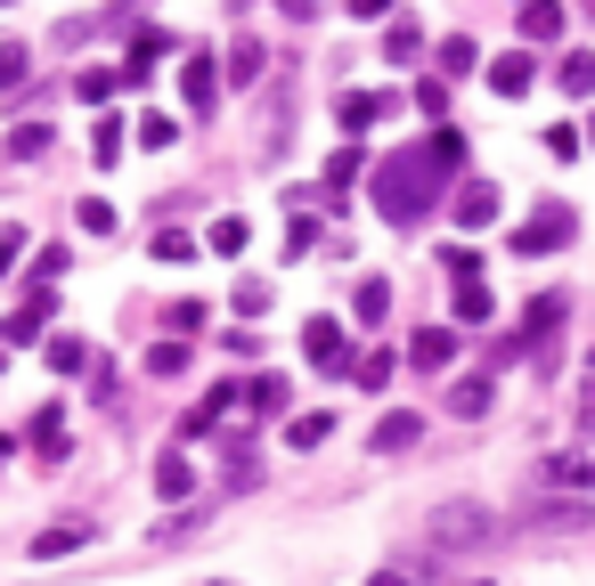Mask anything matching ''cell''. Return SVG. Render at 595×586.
Segmentation results:
<instances>
[{
	"label": "cell",
	"instance_id": "1",
	"mask_svg": "<svg viewBox=\"0 0 595 586\" xmlns=\"http://www.w3.org/2000/svg\"><path fill=\"white\" fill-rule=\"evenodd\" d=\"M441 196H448V163L433 146H392V155L376 163V213L392 228H416Z\"/></svg>",
	"mask_w": 595,
	"mask_h": 586
},
{
	"label": "cell",
	"instance_id": "2",
	"mask_svg": "<svg viewBox=\"0 0 595 586\" xmlns=\"http://www.w3.org/2000/svg\"><path fill=\"white\" fill-rule=\"evenodd\" d=\"M571 237H580V213H571V204H539V213L515 228V253H522V261H539V253H563Z\"/></svg>",
	"mask_w": 595,
	"mask_h": 586
},
{
	"label": "cell",
	"instance_id": "3",
	"mask_svg": "<svg viewBox=\"0 0 595 586\" xmlns=\"http://www.w3.org/2000/svg\"><path fill=\"white\" fill-rule=\"evenodd\" d=\"M489 538H498V530H489V513H482V506H441V513H433V546L474 554V546H489Z\"/></svg>",
	"mask_w": 595,
	"mask_h": 586
},
{
	"label": "cell",
	"instance_id": "4",
	"mask_svg": "<svg viewBox=\"0 0 595 586\" xmlns=\"http://www.w3.org/2000/svg\"><path fill=\"white\" fill-rule=\"evenodd\" d=\"M302 359L326 367V375H343V367H359V350H351V334H343L335 318H311L302 326Z\"/></svg>",
	"mask_w": 595,
	"mask_h": 586
},
{
	"label": "cell",
	"instance_id": "5",
	"mask_svg": "<svg viewBox=\"0 0 595 586\" xmlns=\"http://www.w3.org/2000/svg\"><path fill=\"white\" fill-rule=\"evenodd\" d=\"M285 400H294V383H285V375H253V383H237V408L253 415V424L285 415Z\"/></svg>",
	"mask_w": 595,
	"mask_h": 586
},
{
	"label": "cell",
	"instance_id": "6",
	"mask_svg": "<svg viewBox=\"0 0 595 586\" xmlns=\"http://www.w3.org/2000/svg\"><path fill=\"white\" fill-rule=\"evenodd\" d=\"M180 98H188L196 115H213V98H220V66H213L204 50H188V57H180Z\"/></svg>",
	"mask_w": 595,
	"mask_h": 586
},
{
	"label": "cell",
	"instance_id": "7",
	"mask_svg": "<svg viewBox=\"0 0 595 586\" xmlns=\"http://www.w3.org/2000/svg\"><path fill=\"white\" fill-rule=\"evenodd\" d=\"M229 415H237V383H213V391H204V400L188 408V424H180V432L204 440V432H220V424H229Z\"/></svg>",
	"mask_w": 595,
	"mask_h": 586
},
{
	"label": "cell",
	"instance_id": "8",
	"mask_svg": "<svg viewBox=\"0 0 595 586\" xmlns=\"http://www.w3.org/2000/svg\"><path fill=\"white\" fill-rule=\"evenodd\" d=\"M155 57H172V33H163V25H139V33H131V66H122V82L139 90V82L155 74Z\"/></svg>",
	"mask_w": 595,
	"mask_h": 586
},
{
	"label": "cell",
	"instance_id": "9",
	"mask_svg": "<svg viewBox=\"0 0 595 586\" xmlns=\"http://www.w3.org/2000/svg\"><path fill=\"white\" fill-rule=\"evenodd\" d=\"M416 440H424V415H408V408H392V415H383L376 432H367V448H376V456H392V448H416Z\"/></svg>",
	"mask_w": 595,
	"mask_h": 586
},
{
	"label": "cell",
	"instance_id": "10",
	"mask_svg": "<svg viewBox=\"0 0 595 586\" xmlns=\"http://www.w3.org/2000/svg\"><path fill=\"white\" fill-rule=\"evenodd\" d=\"M530 82H539V66H530V50H506V57H489V90H498V98H522Z\"/></svg>",
	"mask_w": 595,
	"mask_h": 586
},
{
	"label": "cell",
	"instance_id": "11",
	"mask_svg": "<svg viewBox=\"0 0 595 586\" xmlns=\"http://www.w3.org/2000/svg\"><path fill=\"white\" fill-rule=\"evenodd\" d=\"M448 204H457V228H489V220H498V187H489V180H465Z\"/></svg>",
	"mask_w": 595,
	"mask_h": 586
},
{
	"label": "cell",
	"instance_id": "12",
	"mask_svg": "<svg viewBox=\"0 0 595 586\" xmlns=\"http://www.w3.org/2000/svg\"><path fill=\"white\" fill-rule=\"evenodd\" d=\"M448 359H457V334H448V326H424L416 343H408V367H424V375L448 367Z\"/></svg>",
	"mask_w": 595,
	"mask_h": 586
},
{
	"label": "cell",
	"instance_id": "13",
	"mask_svg": "<svg viewBox=\"0 0 595 586\" xmlns=\"http://www.w3.org/2000/svg\"><path fill=\"white\" fill-rule=\"evenodd\" d=\"M90 538H98V530H90V521H57V530H41V538H33V562H57V554H74V546H90Z\"/></svg>",
	"mask_w": 595,
	"mask_h": 586
},
{
	"label": "cell",
	"instance_id": "14",
	"mask_svg": "<svg viewBox=\"0 0 595 586\" xmlns=\"http://www.w3.org/2000/svg\"><path fill=\"white\" fill-rule=\"evenodd\" d=\"M367 172V155L359 146H343V155H326V213H343V187H351Z\"/></svg>",
	"mask_w": 595,
	"mask_h": 586
},
{
	"label": "cell",
	"instance_id": "15",
	"mask_svg": "<svg viewBox=\"0 0 595 586\" xmlns=\"http://www.w3.org/2000/svg\"><path fill=\"white\" fill-rule=\"evenodd\" d=\"M25 440H33L41 456H66V408H41L33 424H25Z\"/></svg>",
	"mask_w": 595,
	"mask_h": 586
},
{
	"label": "cell",
	"instance_id": "16",
	"mask_svg": "<svg viewBox=\"0 0 595 586\" xmlns=\"http://www.w3.org/2000/svg\"><path fill=\"white\" fill-rule=\"evenodd\" d=\"M188 489H196V465H188V456H155V497H172V506H180Z\"/></svg>",
	"mask_w": 595,
	"mask_h": 586
},
{
	"label": "cell",
	"instance_id": "17",
	"mask_svg": "<svg viewBox=\"0 0 595 586\" xmlns=\"http://www.w3.org/2000/svg\"><path fill=\"white\" fill-rule=\"evenodd\" d=\"M433 57H441V66H433L441 82H457V74H474V66H482V50H474V41H465V33H448V41H441Z\"/></svg>",
	"mask_w": 595,
	"mask_h": 586
},
{
	"label": "cell",
	"instance_id": "18",
	"mask_svg": "<svg viewBox=\"0 0 595 586\" xmlns=\"http://www.w3.org/2000/svg\"><path fill=\"white\" fill-rule=\"evenodd\" d=\"M351 310H359V326H383V318H392V285H383V278H359Z\"/></svg>",
	"mask_w": 595,
	"mask_h": 586
},
{
	"label": "cell",
	"instance_id": "19",
	"mask_svg": "<svg viewBox=\"0 0 595 586\" xmlns=\"http://www.w3.org/2000/svg\"><path fill=\"white\" fill-rule=\"evenodd\" d=\"M122 131H131L122 115H98V131H90V163H98V172H107V163H122Z\"/></svg>",
	"mask_w": 595,
	"mask_h": 586
},
{
	"label": "cell",
	"instance_id": "20",
	"mask_svg": "<svg viewBox=\"0 0 595 586\" xmlns=\"http://www.w3.org/2000/svg\"><path fill=\"white\" fill-rule=\"evenodd\" d=\"M204 245H213V253H245V245H253V228H245V213H220L213 228H204Z\"/></svg>",
	"mask_w": 595,
	"mask_h": 586
},
{
	"label": "cell",
	"instance_id": "21",
	"mask_svg": "<svg viewBox=\"0 0 595 586\" xmlns=\"http://www.w3.org/2000/svg\"><path fill=\"white\" fill-rule=\"evenodd\" d=\"M41 359H50L57 375H82V367H90V343H74V334H50V343H41Z\"/></svg>",
	"mask_w": 595,
	"mask_h": 586
},
{
	"label": "cell",
	"instance_id": "22",
	"mask_svg": "<svg viewBox=\"0 0 595 586\" xmlns=\"http://www.w3.org/2000/svg\"><path fill=\"white\" fill-rule=\"evenodd\" d=\"M522 41H563V9L555 0H530L522 9Z\"/></svg>",
	"mask_w": 595,
	"mask_h": 586
},
{
	"label": "cell",
	"instance_id": "23",
	"mask_svg": "<svg viewBox=\"0 0 595 586\" xmlns=\"http://www.w3.org/2000/svg\"><path fill=\"white\" fill-rule=\"evenodd\" d=\"M547 480L555 489H595V456H547Z\"/></svg>",
	"mask_w": 595,
	"mask_h": 586
},
{
	"label": "cell",
	"instance_id": "24",
	"mask_svg": "<svg viewBox=\"0 0 595 586\" xmlns=\"http://www.w3.org/2000/svg\"><path fill=\"white\" fill-rule=\"evenodd\" d=\"M115 82H122V66H90V74H74V98H82V107H107Z\"/></svg>",
	"mask_w": 595,
	"mask_h": 586
},
{
	"label": "cell",
	"instance_id": "25",
	"mask_svg": "<svg viewBox=\"0 0 595 586\" xmlns=\"http://www.w3.org/2000/svg\"><path fill=\"white\" fill-rule=\"evenodd\" d=\"M261 66H270V57H261V41H253V33H237V50H229V82H261Z\"/></svg>",
	"mask_w": 595,
	"mask_h": 586
},
{
	"label": "cell",
	"instance_id": "26",
	"mask_svg": "<svg viewBox=\"0 0 595 586\" xmlns=\"http://www.w3.org/2000/svg\"><path fill=\"white\" fill-rule=\"evenodd\" d=\"M489 310H498V302H489V285L474 278V285H457V326H489Z\"/></svg>",
	"mask_w": 595,
	"mask_h": 586
},
{
	"label": "cell",
	"instance_id": "27",
	"mask_svg": "<svg viewBox=\"0 0 595 586\" xmlns=\"http://www.w3.org/2000/svg\"><path fill=\"white\" fill-rule=\"evenodd\" d=\"M335 432V415H285V448H318Z\"/></svg>",
	"mask_w": 595,
	"mask_h": 586
},
{
	"label": "cell",
	"instance_id": "28",
	"mask_svg": "<svg viewBox=\"0 0 595 586\" xmlns=\"http://www.w3.org/2000/svg\"><path fill=\"white\" fill-rule=\"evenodd\" d=\"M163 326H172V343H188L196 326H213V310H204V302H172V310H163Z\"/></svg>",
	"mask_w": 595,
	"mask_h": 586
},
{
	"label": "cell",
	"instance_id": "29",
	"mask_svg": "<svg viewBox=\"0 0 595 586\" xmlns=\"http://www.w3.org/2000/svg\"><path fill=\"white\" fill-rule=\"evenodd\" d=\"M9 155H17V163H33V155H50V122H17V139H9Z\"/></svg>",
	"mask_w": 595,
	"mask_h": 586
},
{
	"label": "cell",
	"instance_id": "30",
	"mask_svg": "<svg viewBox=\"0 0 595 586\" xmlns=\"http://www.w3.org/2000/svg\"><path fill=\"white\" fill-rule=\"evenodd\" d=\"M229 302H237V318H261V310H270V278H237Z\"/></svg>",
	"mask_w": 595,
	"mask_h": 586
},
{
	"label": "cell",
	"instance_id": "31",
	"mask_svg": "<svg viewBox=\"0 0 595 586\" xmlns=\"http://www.w3.org/2000/svg\"><path fill=\"white\" fill-rule=\"evenodd\" d=\"M335 115H343V131H367V122H376V115H383V98H367V90H351V98H343V107H335Z\"/></svg>",
	"mask_w": 595,
	"mask_h": 586
},
{
	"label": "cell",
	"instance_id": "32",
	"mask_svg": "<svg viewBox=\"0 0 595 586\" xmlns=\"http://www.w3.org/2000/svg\"><path fill=\"white\" fill-rule=\"evenodd\" d=\"M448 408H457V415H482V408H489V375H465V383L448 391Z\"/></svg>",
	"mask_w": 595,
	"mask_h": 586
},
{
	"label": "cell",
	"instance_id": "33",
	"mask_svg": "<svg viewBox=\"0 0 595 586\" xmlns=\"http://www.w3.org/2000/svg\"><path fill=\"white\" fill-rule=\"evenodd\" d=\"M25 74H33V57L17 41H0V90H25Z\"/></svg>",
	"mask_w": 595,
	"mask_h": 586
},
{
	"label": "cell",
	"instance_id": "34",
	"mask_svg": "<svg viewBox=\"0 0 595 586\" xmlns=\"http://www.w3.org/2000/svg\"><path fill=\"white\" fill-rule=\"evenodd\" d=\"M555 82H563L571 98H595V57H563V74H555Z\"/></svg>",
	"mask_w": 595,
	"mask_h": 586
},
{
	"label": "cell",
	"instance_id": "35",
	"mask_svg": "<svg viewBox=\"0 0 595 586\" xmlns=\"http://www.w3.org/2000/svg\"><path fill=\"white\" fill-rule=\"evenodd\" d=\"M74 220L90 228V237H107V228H115V204H107V196H82V204H74Z\"/></svg>",
	"mask_w": 595,
	"mask_h": 586
},
{
	"label": "cell",
	"instance_id": "36",
	"mask_svg": "<svg viewBox=\"0 0 595 586\" xmlns=\"http://www.w3.org/2000/svg\"><path fill=\"white\" fill-rule=\"evenodd\" d=\"M383 50H392V57H416V50H424L416 17H392V33H383Z\"/></svg>",
	"mask_w": 595,
	"mask_h": 586
},
{
	"label": "cell",
	"instance_id": "37",
	"mask_svg": "<svg viewBox=\"0 0 595 586\" xmlns=\"http://www.w3.org/2000/svg\"><path fill=\"white\" fill-rule=\"evenodd\" d=\"M148 375H188V343H155L148 350Z\"/></svg>",
	"mask_w": 595,
	"mask_h": 586
},
{
	"label": "cell",
	"instance_id": "38",
	"mask_svg": "<svg viewBox=\"0 0 595 586\" xmlns=\"http://www.w3.org/2000/svg\"><path fill=\"white\" fill-rule=\"evenodd\" d=\"M155 261H196V237H188V228H163V237H155Z\"/></svg>",
	"mask_w": 595,
	"mask_h": 586
},
{
	"label": "cell",
	"instance_id": "39",
	"mask_svg": "<svg viewBox=\"0 0 595 586\" xmlns=\"http://www.w3.org/2000/svg\"><path fill=\"white\" fill-rule=\"evenodd\" d=\"M351 375H359L367 391H383V383H392V350H367V359H359Z\"/></svg>",
	"mask_w": 595,
	"mask_h": 586
},
{
	"label": "cell",
	"instance_id": "40",
	"mask_svg": "<svg viewBox=\"0 0 595 586\" xmlns=\"http://www.w3.org/2000/svg\"><path fill=\"white\" fill-rule=\"evenodd\" d=\"M416 107H424V115H433V122L448 115V82H441V74H424V82H416Z\"/></svg>",
	"mask_w": 595,
	"mask_h": 586
},
{
	"label": "cell",
	"instance_id": "41",
	"mask_svg": "<svg viewBox=\"0 0 595 586\" xmlns=\"http://www.w3.org/2000/svg\"><path fill=\"white\" fill-rule=\"evenodd\" d=\"M172 139H180L172 115H139V146H172Z\"/></svg>",
	"mask_w": 595,
	"mask_h": 586
},
{
	"label": "cell",
	"instance_id": "42",
	"mask_svg": "<svg viewBox=\"0 0 595 586\" xmlns=\"http://www.w3.org/2000/svg\"><path fill=\"white\" fill-rule=\"evenodd\" d=\"M311 245H318V220H311V213H302L294 228H285V253H294V261H302V253H311Z\"/></svg>",
	"mask_w": 595,
	"mask_h": 586
},
{
	"label": "cell",
	"instance_id": "43",
	"mask_svg": "<svg viewBox=\"0 0 595 586\" xmlns=\"http://www.w3.org/2000/svg\"><path fill=\"white\" fill-rule=\"evenodd\" d=\"M547 155L571 163V155H580V131H571V122H555V131H547Z\"/></svg>",
	"mask_w": 595,
	"mask_h": 586
},
{
	"label": "cell",
	"instance_id": "44",
	"mask_svg": "<svg viewBox=\"0 0 595 586\" xmlns=\"http://www.w3.org/2000/svg\"><path fill=\"white\" fill-rule=\"evenodd\" d=\"M367 586H416V578H408V571H383V578H367Z\"/></svg>",
	"mask_w": 595,
	"mask_h": 586
},
{
	"label": "cell",
	"instance_id": "45",
	"mask_svg": "<svg viewBox=\"0 0 595 586\" xmlns=\"http://www.w3.org/2000/svg\"><path fill=\"white\" fill-rule=\"evenodd\" d=\"M9 456H17V440H9V432H0V465H9Z\"/></svg>",
	"mask_w": 595,
	"mask_h": 586
},
{
	"label": "cell",
	"instance_id": "46",
	"mask_svg": "<svg viewBox=\"0 0 595 586\" xmlns=\"http://www.w3.org/2000/svg\"><path fill=\"white\" fill-rule=\"evenodd\" d=\"M587 139H595V122H587Z\"/></svg>",
	"mask_w": 595,
	"mask_h": 586
}]
</instances>
